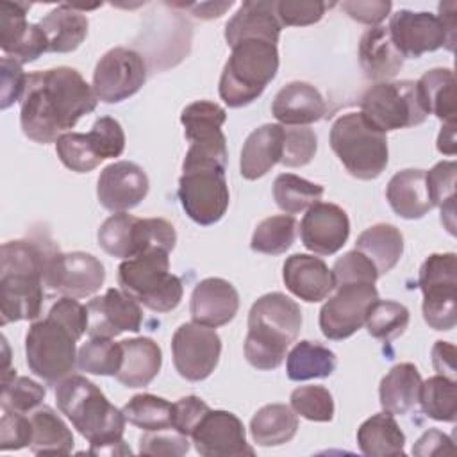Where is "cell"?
<instances>
[{"label": "cell", "instance_id": "cell-53", "mask_svg": "<svg viewBox=\"0 0 457 457\" xmlns=\"http://www.w3.org/2000/svg\"><path fill=\"white\" fill-rule=\"evenodd\" d=\"M189 439L175 428L152 430L141 436L139 453L143 455H164V457H180L187 453Z\"/></svg>", "mask_w": 457, "mask_h": 457}, {"label": "cell", "instance_id": "cell-55", "mask_svg": "<svg viewBox=\"0 0 457 457\" xmlns=\"http://www.w3.org/2000/svg\"><path fill=\"white\" fill-rule=\"evenodd\" d=\"M455 179L457 164L453 161H441L427 171V186L434 207H443L450 200H455Z\"/></svg>", "mask_w": 457, "mask_h": 457}, {"label": "cell", "instance_id": "cell-25", "mask_svg": "<svg viewBox=\"0 0 457 457\" xmlns=\"http://www.w3.org/2000/svg\"><path fill=\"white\" fill-rule=\"evenodd\" d=\"M286 287L303 302L316 303L334 291V275L328 266L314 255L293 253L282 268Z\"/></svg>", "mask_w": 457, "mask_h": 457}, {"label": "cell", "instance_id": "cell-5", "mask_svg": "<svg viewBox=\"0 0 457 457\" xmlns=\"http://www.w3.org/2000/svg\"><path fill=\"white\" fill-rule=\"evenodd\" d=\"M278 71L277 45L245 39L232 46L220 79V96L228 107H243L262 95Z\"/></svg>", "mask_w": 457, "mask_h": 457}, {"label": "cell", "instance_id": "cell-49", "mask_svg": "<svg viewBox=\"0 0 457 457\" xmlns=\"http://www.w3.org/2000/svg\"><path fill=\"white\" fill-rule=\"evenodd\" d=\"M284 127V125H282ZM318 139L309 127H284V150L280 162L287 168L305 166L312 161Z\"/></svg>", "mask_w": 457, "mask_h": 457}, {"label": "cell", "instance_id": "cell-22", "mask_svg": "<svg viewBox=\"0 0 457 457\" xmlns=\"http://www.w3.org/2000/svg\"><path fill=\"white\" fill-rule=\"evenodd\" d=\"M148 177L141 166L130 161H118L102 170L96 196L107 211L125 212L141 204L148 195Z\"/></svg>", "mask_w": 457, "mask_h": 457}, {"label": "cell", "instance_id": "cell-16", "mask_svg": "<svg viewBox=\"0 0 457 457\" xmlns=\"http://www.w3.org/2000/svg\"><path fill=\"white\" fill-rule=\"evenodd\" d=\"M146 80L143 57L129 48L116 46L105 52L93 73V91L104 104H118L136 95Z\"/></svg>", "mask_w": 457, "mask_h": 457}, {"label": "cell", "instance_id": "cell-59", "mask_svg": "<svg viewBox=\"0 0 457 457\" xmlns=\"http://www.w3.org/2000/svg\"><path fill=\"white\" fill-rule=\"evenodd\" d=\"M343 11L355 21L377 27L391 11V2H343Z\"/></svg>", "mask_w": 457, "mask_h": 457}, {"label": "cell", "instance_id": "cell-4", "mask_svg": "<svg viewBox=\"0 0 457 457\" xmlns=\"http://www.w3.org/2000/svg\"><path fill=\"white\" fill-rule=\"evenodd\" d=\"M300 328L302 312L295 300L277 291L257 298L248 312V334L245 339L248 364L262 371L278 368Z\"/></svg>", "mask_w": 457, "mask_h": 457}, {"label": "cell", "instance_id": "cell-35", "mask_svg": "<svg viewBox=\"0 0 457 457\" xmlns=\"http://www.w3.org/2000/svg\"><path fill=\"white\" fill-rule=\"evenodd\" d=\"M357 443L368 457L403 455L405 434L391 412L384 411L368 418L357 430Z\"/></svg>", "mask_w": 457, "mask_h": 457}, {"label": "cell", "instance_id": "cell-40", "mask_svg": "<svg viewBox=\"0 0 457 457\" xmlns=\"http://www.w3.org/2000/svg\"><path fill=\"white\" fill-rule=\"evenodd\" d=\"M121 411L129 423L146 432L173 428V403L161 396L150 393L136 395L123 405Z\"/></svg>", "mask_w": 457, "mask_h": 457}, {"label": "cell", "instance_id": "cell-31", "mask_svg": "<svg viewBox=\"0 0 457 457\" xmlns=\"http://www.w3.org/2000/svg\"><path fill=\"white\" fill-rule=\"evenodd\" d=\"M123 348L121 368L116 380L125 387H145L159 373L162 364V352L150 337H132L120 341Z\"/></svg>", "mask_w": 457, "mask_h": 457}, {"label": "cell", "instance_id": "cell-8", "mask_svg": "<svg viewBox=\"0 0 457 457\" xmlns=\"http://www.w3.org/2000/svg\"><path fill=\"white\" fill-rule=\"evenodd\" d=\"M77 341L79 337L66 325L46 314L45 320L32 323L27 332V366L46 384L57 386L73 375L77 366Z\"/></svg>", "mask_w": 457, "mask_h": 457}, {"label": "cell", "instance_id": "cell-13", "mask_svg": "<svg viewBox=\"0 0 457 457\" xmlns=\"http://www.w3.org/2000/svg\"><path fill=\"white\" fill-rule=\"evenodd\" d=\"M179 198L182 209L195 223L212 225L220 221L230 202L225 170L214 166L182 170Z\"/></svg>", "mask_w": 457, "mask_h": 457}, {"label": "cell", "instance_id": "cell-10", "mask_svg": "<svg viewBox=\"0 0 457 457\" xmlns=\"http://www.w3.org/2000/svg\"><path fill=\"white\" fill-rule=\"evenodd\" d=\"M175 243V228L162 218H136L127 212H116L98 228V245L102 250L123 261L150 248L171 252Z\"/></svg>", "mask_w": 457, "mask_h": 457}, {"label": "cell", "instance_id": "cell-2", "mask_svg": "<svg viewBox=\"0 0 457 457\" xmlns=\"http://www.w3.org/2000/svg\"><path fill=\"white\" fill-rule=\"evenodd\" d=\"M59 411L89 441L91 455H130L123 441L125 414L86 377L70 375L55 386Z\"/></svg>", "mask_w": 457, "mask_h": 457}, {"label": "cell", "instance_id": "cell-50", "mask_svg": "<svg viewBox=\"0 0 457 457\" xmlns=\"http://www.w3.org/2000/svg\"><path fill=\"white\" fill-rule=\"evenodd\" d=\"M334 287L343 284H375L378 278L373 262L359 250L346 252L334 262Z\"/></svg>", "mask_w": 457, "mask_h": 457}, {"label": "cell", "instance_id": "cell-44", "mask_svg": "<svg viewBox=\"0 0 457 457\" xmlns=\"http://www.w3.org/2000/svg\"><path fill=\"white\" fill-rule=\"evenodd\" d=\"M123 348L111 337H89L77 352V368L91 375H112L121 368Z\"/></svg>", "mask_w": 457, "mask_h": 457}, {"label": "cell", "instance_id": "cell-24", "mask_svg": "<svg viewBox=\"0 0 457 457\" xmlns=\"http://www.w3.org/2000/svg\"><path fill=\"white\" fill-rule=\"evenodd\" d=\"M239 309V295L236 287L220 277H209L200 280L189 302V312L193 321L207 327H221L234 320Z\"/></svg>", "mask_w": 457, "mask_h": 457}, {"label": "cell", "instance_id": "cell-39", "mask_svg": "<svg viewBox=\"0 0 457 457\" xmlns=\"http://www.w3.org/2000/svg\"><path fill=\"white\" fill-rule=\"evenodd\" d=\"M336 370V353L316 341H300L287 353L286 371L295 382L325 378Z\"/></svg>", "mask_w": 457, "mask_h": 457}, {"label": "cell", "instance_id": "cell-60", "mask_svg": "<svg viewBox=\"0 0 457 457\" xmlns=\"http://www.w3.org/2000/svg\"><path fill=\"white\" fill-rule=\"evenodd\" d=\"M453 441L443 434L441 430L430 428L427 430L412 446V453L420 457H428V455H445V453H453Z\"/></svg>", "mask_w": 457, "mask_h": 457}, {"label": "cell", "instance_id": "cell-48", "mask_svg": "<svg viewBox=\"0 0 457 457\" xmlns=\"http://www.w3.org/2000/svg\"><path fill=\"white\" fill-rule=\"evenodd\" d=\"M291 409L311 421H330L334 418V400L323 386H302L291 393Z\"/></svg>", "mask_w": 457, "mask_h": 457}, {"label": "cell", "instance_id": "cell-52", "mask_svg": "<svg viewBox=\"0 0 457 457\" xmlns=\"http://www.w3.org/2000/svg\"><path fill=\"white\" fill-rule=\"evenodd\" d=\"M332 7V4L318 2V0H282L275 2L277 18L282 25L287 27H305L320 21L325 14V11Z\"/></svg>", "mask_w": 457, "mask_h": 457}, {"label": "cell", "instance_id": "cell-63", "mask_svg": "<svg viewBox=\"0 0 457 457\" xmlns=\"http://www.w3.org/2000/svg\"><path fill=\"white\" fill-rule=\"evenodd\" d=\"M437 150L446 155H453L457 152V141H455V121L445 123L441 127L439 137H437Z\"/></svg>", "mask_w": 457, "mask_h": 457}, {"label": "cell", "instance_id": "cell-46", "mask_svg": "<svg viewBox=\"0 0 457 457\" xmlns=\"http://www.w3.org/2000/svg\"><path fill=\"white\" fill-rule=\"evenodd\" d=\"M409 309L403 303L393 300H375L366 314V328L370 336L380 341H393L409 325Z\"/></svg>", "mask_w": 457, "mask_h": 457}, {"label": "cell", "instance_id": "cell-21", "mask_svg": "<svg viewBox=\"0 0 457 457\" xmlns=\"http://www.w3.org/2000/svg\"><path fill=\"white\" fill-rule=\"evenodd\" d=\"M27 4L0 2V48L20 64L36 61L48 52V43L39 23H29Z\"/></svg>", "mask_w": 457, "mask_h": 457}, {"label": "cell", "instance_id": "cell-42", "mask_svg": "<svg viewBox=\"0 0 457 457\" xmlns=\"http://www.w3.org/2000/svg\"><path fill=\"white\" fill-rule=\"evenodd\" d=\"M323 186L309 182L293 173H280L273 182V198L287 214H298L320 202Z\"/></svg>", "mask_w": 457, "mask_h": 457}, {"label": "cell", "instance_id": "cell-37", "mask_svg": "<svg viewBox=\"0 0 457 457\" xmlns=\"http://www.w3.org/2000/svg\"><path fill=\"white\" fill-rule=\"evenodd\" d=\"M296 430V412L284 403H268L261 407L250 421L252 439L261 446L284 445L295 437Z\"/></svg>", "mask_w": 457, "mask_h": 457}, {"label": "cell", "instance_id": "cell-19", "mask_svg": "<svg viewBox=\"0 0 457 457\" xmlns=\"http://www.w3.org/2000/svg\"><path fill=\"white\" fill-rule=\"evenodd\" d=\"M195 448L204 457L253 455L243 421L228 411L209 409L191 432Z\"/></svg>", "mask_w": 457, "mask_h": 457}, {"label": "cell", "instance_id": "cell-62", "mask_svg": "<svg viewBox=\"0 0 457 457\" xmlns=\"http://www.w3.org/2000/svg\"><path fill=\"white\" fill-rule=\"evenodd\" d=\"M437 18L443 21L448 37L455 43V30H457V4L455 2H441Z\"/></svg>", "mask_w": 457, "mask_h": 457}, {"label": "cell", "instance_id": "cell-57", "mask_svg": "<svg viewBox=\"0 0 457 457\" xmlns=\"http://www.w3.org/2000/svg\"><path fill=\"white\" fill-rule=\"evenodd\" d=\"M27 84V75L23 73V68L18 61L4 55L2 57V102L0 107L7 109L16 100H21L23 91Z\"/></svg>", "mask_w": 457, "mask_h": 457}, {"label": "cell", "instance_id": "cell-15", "mask_svg": "<svg viewBox=\"0 0 457 457\" xmlns=\"http://www.w3.org/2000/svg\"><path fill=\"white\" fill-rule=\"evenodd\" d=\"M171 352L179 375L186 380L198 382L207 378L218 366L221 339L212 327L189 321L175 330Z\"/></svg>", "mask_w": 457, "mask_h": 457}, {"label": "cell", "instance_id": "cell-20", "mask_svg": "<svg viewBox=\"0 0 457 457\" xmlns=\"http://www.w3.org/2000/svg\"><path fill=\"white\" fill-rule=\"evenodd\" d=\"M87 336L116 337L121 332H137L143 323L139 302L123 289H107L102 296H95L86 305Z\"/></svg>", "mask_w": 457, "mask_h": 457}, {"label": "cell", "instance_id": "cell-17", "mask_svg": "<svg viewBox=\"0 0 457 457\" xmlns=\"http://www.w3.org/2000/svg\"><path fill=\"white\" fill-rule=\"evenodd\" d=\"M320 311V328L325 337L341 341L355 334L366 321L368 309L378 300L375 284H343L334 287Z\"/></svg>", "mask_w": 457, "mask_h": 457}, {"label": "cell", "instance_id": "cell-18", "mask_svg": "<svg viewBox=\"0 0 457 457\" xmlns=\"http://www.w3.org/2000/svg\"><path fill=\"white\" fill-rule=\"evenodd\" d=\"M387 29L395 46L403 57L416 59L441 46L453 52L455 46L437 14L427 11L414 12L409 9H400L391 14Z\"/></svg>", "mask_w": 457, "mask_h": 457}, {"label": "cell", "instance_id": "cell-58", "mask_svg": "<svg viewBox=\"0 0 457 457\" xmlns=\"http://www.w3.org/2000/svg\"><path fill=\"white\" fill-rule=\"evenodd\" d=\"M207 411L209 405L202 398L195 395L182 396L173 403V428L189 437L193 428Z\"/></svg>", "mask_w": 457, "mask_h": 457}, {"label": "cell", "instance_id": "cell-47", "mask_svg": "<svg viewBox=\"0 0 457 457\" xmlns=\"http://www.w3.org/2000/svg\"><path fill=\"white\" fill-rule=\"evenodd\" d=\"M55 152H57L61 162L77 173H87L102 162V159L95 152L87 134L64 132L55 141Z\"/></svg>", "mask_w": 457, "mask_h": 457}, {"label": "cell", "instance_id": "cell-11", "mask_svg": "<svg viewBox=\"0 0 457 457\" xmlns=\"http://www.w3.org/2000/svg\"><path fill=\"white\" fill-rule=\"evenodd\" d=\"M225 120V109L209 100L193 102L182 111L180 121L184 134L191 141L182 170L200 166L227 168V139L221 132Z\"/></svg>", "mask_w": 457, "mask_h": 457}, {"label": "cell", "instance_id": "cell-41", "mask_svg": "<svg viewBox=\"0 0 457 457\" xmlns=\"http://www.w3.org/2000/svg\"><path fill=\"white\" fill-rule=\"evenodd\" d=\"M421 411L437 421H455L457 418V384L445 375H434L421 382Z\"/></svg>", "mask_w": 457, "mask_h": 457}, {"label": "cell", "instance_id": "cell-7", "mask_svg": "<svg viewBox=\"0 0 457 457\" xmlns=\"http://www.w3.org/2000/svg\"><path fill=\"white\" fill-rule=\"evenodd\" d=\"M330 146L355 179H377L387 166V137L361 112H346L332 123Z\"/></svg>", "mask_w": 457, "mask_h": 457}, {"label": "cell", "instance_id": "cell-30", "mask_svg": "<svg viewBox=\"0 0 457 457\" xmlns=\"http://www.w3.org/2000/svg\"><path fill=\"white\" fill-rule=\"evenodd\" d=\"M386 196L391 209L405 220H420L434 207L425 170L407 168L395 173L387 184Z\"/></svg>", "mask_w": 457, "mask_h": 457}, {"label": "cell", "instance_id": "cell-23", "mask_svg": "<svg viewBox=\"0 0 457 457\" xmlns=\"http://www.w3.org/2000/svg\"><path fill=\"white\" fill-rule=\"evenodd\" d=\"M350 234L346 212L330 202L311 205L300 223V237L307 250L320 255H332L343 248Z\"/></svg>", "mask_w": 457, "mask_h": 457}, {"label": "cell", "instance_id": "cell-3", "mask_svg": "<svg viewBox=\"0 0 457 457\" xmlns=\"http://www.w3.org/2000/svg\"><path fill=\"white\" fill-rule=\"evenodd\" d=\"M46 245L16 239L0 248V323L36 320L43 305Z\"/></svg>", "mask_w": 457, "mask_h": 457}, {"label": "cell", "instance_id": "cell-12", "mask_svg": "<svg viewBox=\"0 0 457 457\" xmlns=\"http://www.w3.org/2000/svg\"><path fill=\"white\" fill-rule=\"evenodd\" d=\"M423 318L434 330H452L457 323V257L453 252L432 253L420 268Z\"/></svg>", "mask_w": 457, "mask_h": 457}, {"label": "cell", "instance_id": "cell-38", "mask_svg": "<svg viewBox=\"0 0 457 457\" xmlns=\"http://www.w3.org/2000/svg\"><path fill=\"white\" fill-rule=\"evenodd\" d=\"M427 112L436 114L445 123L455 121V75L448 68H434L416 82Z\"/></svg>", "mask_w": 457, "mask_h": 457}, {"label": "cell", "instance_id": "cell-26", "mask_svg": "<svg viewBox=\"0 0 457 457\" xmlns=\"http://www.w3.org/2000/svg\"><path fill=\"white\" fill-rule=\"evenodd\" d=\"M282 23L277 18L275 2H243L237 12L225 25V39L232 48L245 39H262L277 45Z\"/></svg>", "mask_w": 457, "mask_h": 457}, {"label": "cell", "instance_id": "cell-1", "mask_svg": "<svg viewBox=\"0 0 457 457\" xmlns=\"http://www.w3.org/2000/svg\"><path fill=\"white\" fill-rule=\"evenodd\" d=\"M96 102L93 86L75 68L32 71L20 100L21 130L36 143L57 141L84 114L93 112Z\"/></svg>", "mask_w": 457, "mask_h": 457}, {"label": "cell", "instance_id": "cell-54", "mask_svg": "<svg viewBox=\"0 0 457 457\" xmlns=\"http://www.w3.org/2000/svg\"><path fill=\"white\" fill-rule=\"evenodd\" d=\"M0 420V450H20L32 443V423L21 412L2 411Z\"/></svg>", "mask_w": 457, "mask_h": 457}, {"label": "cell", "instance_id": "cell-28", "mask_svg": "<svg viewBox=\"0 0 457 457\" xmlns=\"http://www.w3.org/2000/svg\"><path fill=\"white\" fill-rule=\"evenodd\" d=\"M284 127L266 123L257 127L246 137L241 150L239 171L246 180H255L266 175L282 159Z\"/></svg>", "mask_w": 457, "mask_h": 457}, {"label": "cell", "instance_id": "cell-36", "mask_svg": "<svg viewBox=\"0 0 457 457\" xmlns=\"http://www.w3.org/2000/svg\"><path fill=\"white\" fill-rule=\"evenodd\" d=\"M32 443L36 455H68L73 448V434L62 418L48 405H39L30 414Z\"/></svg>", "mask_w": 457, "mask_h": 457}, {"label": "cell", "instance_id": "cell-61", "mask_svg": "<svg viewBox=\"0 0 457 457\" xmlns=\"http://www.w3.org/2000/svg\"><path fill=\"white\" fill-rule=\"evenodd\" d=\"M432 364L437 375H445L452 380L457 377L455 368V346L448 341H436L432 348Z\"/></svg>", "mask_w": 457, "mask_h": 457}, {"label": "cell", "instance_id": "cell-34", "mask_svg": "<svg viewBox=\"0 0 457 457\" xmlns=\"http://www.w3.org/2000/svg\"><path fill=\"white\" fill-rule=\"evenodd\" d=\"M355 250L373 262L380 277L391 271L400 261L403 253V236L391 223H377L359 234Z\"/></svg>", "mask_w": 457, "mask_h": 457}, {"label": "cell", "instance_id": "cell-9", "mask_svg": "<svg viewBox=\"0 0 457 457\" xmlns=\"http://www.w3.org/2000/svg\"><path fill=\"white\" fill-rule=\"evenodd\" d=\"M361 114L384 134L421 125L428 116L414 80L377 82L362 95Z\"/></svg>", "mask_w": 457, "mask_h": 457}, {"label": "cell", "instance_id": "cell-32", "mask_svg": "<svg viewBox=\"0 0 457 457\" xmlns=\"http://www.w3.org/2000/svg\"><path fill=\"white\" fill-rule=\"evenodd\" d=\"M48 43V52L68 54L80 46V43L87 36V18L77 5L61 4L52 9L41 21Z\"/></svg>", "mask_w": 457, "mask_h": 457}, {"label": "cell", "instance_id": "cell-56", "mask_svg": "<svg viewBox=\"0 0 457 457\" xmlns=\"http://www.w3.org/2000/svg\"><path fill=\"white\" fill-rule=\"evenodd\" d=\"M50 316L59 320L62 325H66L79 339L84 332H87V311L86 305H82L73 296H62L59 298L48 311Z\"/></svg>", "mask_w": 457, "mask_h": 457}, {"label": "cell", "instance_id": "cell-64", "mask_svg": "<svg viewBox=\"0 0 457 457\" xmlns=\"http://www.w3.org/2000/svg\"><path fill=\"white\" fill-rule=\"evenodd\" d=\"M230 5H232V2H221V4H216V2L212 4V2H209V4H193V5H189V7H191V9H196V14H195V16L211 20V18L221 16Z\"/></svg>", "mask_w": 457, "mask_h": 457}, {"label": "cell", "instance_id": "cell-51", "mask_svg": "<svg viewBox=\"0 0 457 457\" xmlns=\"http://www.w3.org/2000/svg\"><path fill=\"white\" fill-rule=\"evenodd\" d=\"M87 137L102 161L118 157L125 150V132L120 121L111 116L98 118L87 132Z\"/></svg>", "mask_w": 457, "mask_h": 457}, {"label": "cell", "instance_id": "cell-43", "mask_svg": "<svg viewBox=\"0 0 457 457\" xmlns=\"http://www.w3.org/2000/svg\"><path fill=\"white\" fill-rule=\"evenodd\" d=\"M298 223L293 216L278 214L264 218L253 230L250 248L259 253L280 255L295 243Z\"/></svg>", "mask_w": 457, "mask_h": 457}, {"label": "cell", "instance_id": "cell-29", "mask_svg": "<svg viewBox=\"0 0 457 457\" xmlns=\"http://www.w3.org/2000/svg\"><path fill=\"white\" fill-rule=\"evenodd\" d=\"M403 55L395 46L389 29L377 25L368 29L359 43V62L364 75L377 82H387L403 66Z\"/></svg>", "mask_w": 457, "mask_h": 457}, {"label": "cell", "instance_id": "cell-33", "mask_svg": "<svg viewBox=\"0 0 457 457\" xmlns=\"http://www.w3.org/2000/svg\"><path fill=\"white\" fill-rule=\"evenodd\" d=\"M421 375L411 362H400L380 380L378 396L384 411L391 414H407L420 400Z\"/></svg>", "mask_w": 457, "mask_h": 457}, {"label": "cell", "instance_id": "cell-45", "mask_svg": "<svg viewBox=\"0 0 457 457\" xmlns=\"http://www.w3.org/2000/svg\"><path fill=\"white\" fill-rule=\"evenodd\" d=\"M45 387L29 377H18L16 370L2 373V411L29 414L45 400Z\"/></svg>", "mask_w": 457, "mask_h": 457}, {"label": "cell", "instance_id": "cell-14", "mask_svg": "<svg viewBox=\"0 0 457 457\" xmlns=\"http://www.w3.org/2000/svg\"><path fill=\"white\" fill-rule=\"evenodd\" d=\"M105 280L104 264L91 253H62L48 246L45 257L43 282L45 287L64 296L84 298L95 295Z\"/></svg>", "mask_w": 457, "mask_h": 457}, {"label": "cell", "instance_id": "cell-27", "mask_svg": "<svg viewBox=\"0 0 457 457\" xmlns=\"http://www.w3.org/2000/svg\"><path fill=\"white\" fill-rule=\"evenodd\" d=\"M327 111L321 93L309 82L286 84L273 98L271 112L286 127H305L323 118Z\"/></svg>", "mask_w": 457, "mask_h": 457}, {"label": "cell", "instance_id": "cell-6", "mask_svg": "<svg viewBox=\"0 0 457 457\" xmlns=\"http://www.w3.org/2000/svg\"><path fill=\"white\" fill-rule=\"evenodd\" d=\"M164 248H150L125 259L118 268V284L139 303L154 312H170L182 300V282L170 271Z\"/></svg>", "mask_w": 457, "mask_h": 457}]
</instances>
